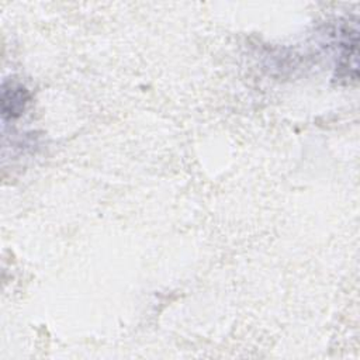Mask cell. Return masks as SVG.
<instances>
[{"label":"cell","mask_w":360,"mask_h":360,"mask_svg":"<svg viewBox=\"0 0 360 360\" xmlns=\"http://www.w3.org/2000/svg\"><path fill=\"white\" fill-rule=\"evenodd\" d=\"M28 100L27 90L21 86H10L7 89L3 87V96H1V108L4 115H20L25 107V103Z\"/></svg>","instance_id":"6da1fadb"}]
</instances>
